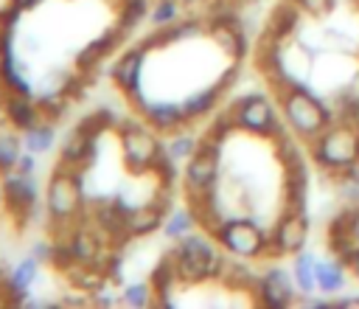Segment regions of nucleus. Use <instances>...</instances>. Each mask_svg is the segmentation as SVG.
Returning <instances> with one entry per match:
<instances>
[{
  "label": "nucleus",
  "instance_id": "28",
  "mask_svg": "<svg viewBox=\"0 0 359 309\" xmlns=\"http://www.w3.org/2000/svg\"><path fill=\"white\" fill-rule=\"evenodd\" d=\"M149 20L154 25H171L177 20H182V6L180 0H157L151 8H149Z\"/></svg>",
  "mask_w": 359,
  "mask_h": 309
},
{
  "label": "nucleus",
  "instance_id": "13",
  "mask_svg": "<svg viewBox=\"0 0 359 309\" xmlns=\"http://www.w3.org/2000/svg\"><path fill=\"white\" fill-rule=\"evenodd\" d=\"M157 135H171V132H180L191 124L182 101H149L140 112H137Z\"/></svg>",
  "mask_w": 359,
  "mask_h": 309
},
{
  "label": "nucleus",
  "instance_id": "32",
  "mask_svg": "<svg viewBox=\"0 0 359 309\" xmlns=\"http://www.w3.org/2000/svg\"><path fill=\"white\" fill-rule=\"evenodd\" d=\"M345 219H348V233H351L353 244H359V205L348 208L345 211Z\"/></svg>",
  "mask_w": 359,
  "mask_h": 309
},
{
  "label": "nucleus",
  "instance_id": "37",
  "mask_svg": "<svg viewBox=\"0 0 359 309\" xmlns=\"http://www.w3.org/2000/svg\"><path fill=\"white\" fill-rule=\"evenodd\" d=\"M356 166H359V163H356Z\"/></svg>",
  "mask_w": 359,
  "mask_h": 309
},
{
  "label": "nucleus",
  "instance_id": "35",
  "mask_svg": "<svg viewBox=\"0 0 359 309\" xmlns=\"http://www.w3.org/2000/svg\"><path fill=\"white\" fill-rule=\"evenodd\" d=\"M334 303H339V306H359V295H345V298H337Z\"/></svg>",
  "mask_w": 359,
  "mask_h": 309
},
{
  "label": "nucleus",
  "instance_id": "34",
  "mask_svg": "<svg viewBox=\"0 0 359 309\" xmlns=\"http://www.w3.org/2000/svg\"><path fill=\"white\" fill-rule=\"evenodd\" d=\"M345 264H348V270H351V275L359 281V244H353L351 250H348V256L342 258Z\"/></svg>",
  "mask_w": 359,
  "mask_h": 309
},
{
  "label": "nucleus",
  "instance_id": "36",
  "mask_svg": "<svg viewBox=\"0 0 359 309\" xmlns=\"http://www.w3.org/2000/svg\"><path fill=\"white\" fill-rule=\"evenodd\" d=\"M0 205H3V177H0Z\"/></svg>",
  "mask_w": 359,
  "mask_h": 309
},
{
  "label": "nucleus",
  "instance_id": "12",
  "mask_svg": "<svg viewBox=\"0 0 359 309\" xmlns=\"http://www.w3.org/2000/svg\"><path fill=\"white\" fill-rule=\"evenodd\" d=\"M146 56H149V51H146L140 42H135V45L126 48V51L112 62V67H109V81H112L126 98L143 90L140 76H143V59H146Z\"/></svg>",
  "mask_w": 359,
  "mask_h": 309
},
{
  "label": "nucleus",
  "instance_id": "15",
  "mask_svg": "<svg viewBox=\"0 0 359 309\" xmlns=\"http://www.w3.org/2000/svg\"><path fill=\"white\" fill-rule=\"evenodd\" d=\"M3 115H6V121H8L14 129H20V132H25V129H31L34 124L42 121V112H39L36 98H31V96H17V93H6V96H3Z\"/></svg>",
  "mask_w": 359,
  "mask_h": 309
},
{
  "label": "nucleus",
  "instance_id": "11",
  "mask_svg": "<svg viewBox=\"0 0 359 309\" xmlns=\"http://www.w3.org/2000/svg\"><path fill=\"white\" fill-rule=\"evenodd\" d=\"M252 292H255V301L264 303V306H269V309L292 306L297 301V295H300L292 270H286L280 264H269L266 270H261Z\"/></svg>",
  "mask_w": 359,
  "mask_h": 309
},
{
  "label": "nucleus",
  "instance_id": "21",
  "mask_svg": "<svg viewBox=\"0 0 359 309\" xmlns=\"http://www.w3.org/2000/svg\"><path fill=\"white\" fill-rule=\"evenodd\" d=\"M168 213H163L154 202H146V205H137L129 211V236H149L154 233L157 228H163Z\"/></svg>",
  "mask_w": 359,
  "mask_h": 309
},
{
  "label": "nucleus",
  "instance_id": "19",
  "mask_svg": "<svg viewBox=\"0 0 359 309\" xmlns=\"http://www.w3.org/2000/svg\"><path fill=\"white\" fill-rule=\"evenodd\" d=\"M292 275H294V284L300 289V298L303 295H314L317 292V256L311 250H300L292 256Z\"/></svg>",
  "mask_w": 359,
  "mask_h": 309
},
{
  "label": "nucleus",
  "instance_id": "29",
  "mask_svg": "<svg viewBox=\"0 0 359 309\" xmlns=\"http://www.w3.org/2000/svg\"><path fill=\"white\" fill-rule=\"evenodd\" d=\"M22 8H17L11 0L0 8V31H17L20 28V20H22Z\"/></svg>",
  "mask_w": 359,
  "mask_h": 309
},
{
  "label": "nucleus",
  "instance_id": "18",
  "mask_svg": "<svg viewBox=\"0 0 359 309\" xmlns=\"http://www.w3.org/2000/svg\"><path fill=\"white\" fill-rule=\"evenodd\" d=\"M227 90H230V87H224L222 81H216V84H210V87H205V90L191 93V96L182 101V107H185L191 124L199 121V118H205V115H210V112L222 104V96H224Z\"/></svg>",
  "mask_w": 359,
  "mask_h": 309
},
{
  "label": "nucleus",
  "instance_id": "17",
  "mask_svg": "<svg viewBox=\"0 0 359 309\" xmlns=\"http://www.w3.org/2000/svg\"><path fill=\"white\" fill-rule=\"evenodd\" d=\"M348 264L339 256L331 258H317V292H323L325 298L339 295L348 284Z\"/></svg>",
  "mask_w": 359,
  "mask_h": 309
},
{
  "label": "nucleus",
  "instance_id": "20",
  "mask_svg": "<svg viewBox=\"0 0 359 309\" xmlns=\"http://www.w3.org/2000/svg\"><path fill=\"white\" fill-rule=\"evenodd\" d=\"M300 17H303V11L289 0V3H283L280 8H275V14L269 17V28H266V39H278V42H283V39H289L297 28H300Z\"/></svg>",
  "mask_w": 359,
  "mask_h": 309
},
{
  "label": "nucleus",
  "instance_id": "2",
  "mask_svg": "<svg viewBox=\"0 0 359 309\" xmlns=\"http://www.w3.org/2000/svg\"><path fill=\"white\" fill-rule=\"evenodd\" d=\"M177 278L180 284H202V281H219L224 270V250L208 230H194L182 236L171 250Z\"/></svg>",
  "mask_w": 359,
  "mask_h": 309
},
{
  "label": "nucleus",
  "instance_id": "22",
  "mask_svg": "<svg viewBox=\"0 0 359 309\" xmlns=\"http://www.w3.org/2000/svg\"><path fill=\"white\" fill-rule=\"evenodd\" d=\"M53 143H56V129H53V121L48 118H42L39 124L22 132V149L31 154H45L53 149Z\"/></svg>",
  "mask_w": 359,
  "mask_h": 309
},
{
  "label": "nucleus",
  "instance_id": "24",
  "mask_svg": "<svg viewBox=\"0 0 359 309\" xmlns=\"http://www.w3.org/2000/svg\"><path fill=\"white\" fill-rule=\"evenodd\" d=\"M168 140L163 143L165 146V152L174 157V160H188L194 152H196V146H199V138L194 135V132H188V129H180V132H171V135H165Z\"/></svg>",
  "mask_w": 359,
  "mask_h": 309
},
{
  "label": "nucleus",
  "instance_id": "14",
  "mask_svg": "<svg viewBox=\"0 0 359 309\" xmlns=\"http://www.w3.org/2000/svg\"><path fill=\"white\" fill-rule=\"evenodd\" d=\"M98 160V138L95 135H87L84 129H73L65 143H62V154H59V163L65 166H76V169H87Z\"/></svg>",
  "mask_w": 359,
  "mask_h": 309
},
{
  "label": "nucleus",
  "instance_id": "5",
  "mask_svg": "<svg viewBox=\"0 0 359 309\" xmlns=\"http://www.w3.org/2000/svg\"><path fill=\"white\" fill-rule=\"evenodd\" d=\"M230 115H233V124L236 129L247 132V135H255V138H266V140H275L278 135H283V126L280 118H278V107L275 101L266 96V93H247L241 98H236L230 107Z\"/></svg>",
  "mask_w": 359,
  "mask_h": 309
},
{
  "label": "nucleus",
  "instance_id": "4",
  "mask_svg": "<svg viewBox=\"0 0 359 309\" xmlns=\"http://www.w3.org/2000/svg\"><path fill=\"white\" fill-rule=\"evenodd\" d=\"M213 239L227 256L255 261L269 256V233L252 216H227L216 230Z\"/></svg>",
  "mask_w": 359,
  "mask_h": 309
},
{
  "label": "nucleus",
  "instance_id": "25",
  "mask_svg": "<svg viewBox=\"0 0 359 309\" xmlns=\"http://www.w3.org/2000/svg\"><path fill=\"white\" fill-rule=\"evenodd\" d=\"M334 185H337V197L359 205V166H351V169L334 174Z\"/></svg>",
  "mask_w": 359,
  "mask_h": 309
},
{
  "label": "nucleus",
  "instance_id": "8",
  "mask_svg": "<svg viewBox=\"0 0 359 309\" xmlns=\"http://www.w3.org/2000/svg\"><path fill=\"white\" fill-rule=\"evenodd\" d=\"M118 138H121V152H123V163L129 171L146 174L151 171V163L157 160V154L163 152V140L160 135L140 118L137 121H123L118 124Z\"/></svg>",
  "mask_w": 359,
  "mask_h": 309
},
{
  "label": "nucleus",
  "instance_id": "23",
  "mask_svg": "<svg viewBox=\"0 0 359 309\" xmlns=\"http://www.w3.org/2000/svg\"><path fill=\"white\" fill-rule=\"evenodd\" d=\"M199 228V222H196V216H194V211L185 205V208H174L168 216H165V222H163V233H165V239H174V242H180L182 236H188V233H194Z\"/></svg>",
  "mask_w": 359,
  "mask_h": 309
},
{
  "label": "nucleus",
  "instance_id": "31",
  "mask_svg": "<svg viewBox=\"0 0 359 309\" xmlns=\"http://www.w3.org/2000/svg\"><path fill=\"white\" fill-rule=\"evenodd\" d=\"M53 247H56L53 239H39V242H34L31 256H36L42 264H50V261H53Z\"/></svg>",
  "mask_w": 359,
  "mask_h": 309
},
{
  "label": "nucleus",
  "instance_id": "27",
  "mask_svg": "<svg viewBox=\"0 0 359 309\" xmlns=\"http://www.w3.org/2000/svg\"><path fill=\"white\" fill-rule=\"evenodd\" d=\"M121 301L126 306H135V309L149 306V303H154V287L151 284H143V281H132V284H126L121 289Z\"/></svg>",
  "mask_w": 359,
  "mask_h": 309
},
{
  "label": "nucleus",
  "instance_id": "6",
  "mask_svg": "<svg viewBox=\"0 0 359 309\" xmlns=\"http://www.w3.org/2000/svg\"><path fill=\"white\" fill-rule=\"evenodd\" d=\"M222 146L224 140L213 132H205L199 138L196 152L188 157L185 171H182V191L185 197L208 194L219 183V163H222Z\"/></svg>",
  "mask_w": 359,
  "mask_h": 309
},
{
  "label": "nucleus",
  "instance_id": "3",
  "mask_svg": "<svg viewBox=\"0 0 359 309\" xmlns=\"http://www.w3.org/2000/svg\"><path fill=\"white\" fill-rule=\"evenodd\" d=\"M309 154L317 169L339 174L359 163V124L356 121H331L311 143Z\"/></svg>",
  "mask_w": 359,
  "mask_h": 309
},
{
  "label": "nucleus",
  "instance_id": "9",
  "mask_svg": "<svg viewBox=\"0 0 359 309\" xmlns=\"http://www.w3.org/2000/svg\"><path fill=\"white\" fill-rule=\"evenodd\" d=\"M0 177H3V208L17 222V228L25 230L39 211V188L34 183V174H20L11 169L3 171Z\"/></svg>",
  "mask_w": 359,
  "mask_h": 309
},
{
  "label": "nucleus",
  "instance_id": "1",
  "mask_svg": "<svg viewBox=\"0 0 359 309\" xmlns=\"http://www.w3.org/2000/svg\"><path fill=\"white\" fill-rule=\"evenodd\" d=\"M275 98L280 107V118L286 124V129L303 140L311 143L331 121L334 112L323 104L320 96H314L306 84H286V87H275Z\"/></svg>",
  "mask_w": 359,
  "mask_h": 309
},
{
  "label": "nucleus",
  "instance_id": "30",
  "mask_svg": "<svg viewBox=\"0 0 359 309\" xmlns=\"http://www.w3.org/2000/svg\"><path fill=\"white\" fill-rule=\"evenodd\" d=\"M303 14H309V17H323L328 8H331V3L334 0H292Z\"/></svg>",
  "mask_w": 359,
  "mask_h": 309
},
{
  "label": "nucleus",
  "instance_id": "16",
  "mask_svg": "<svg viewBox=\"0 0 359 309\" xmlns=\"http://www.w3.org/2000/svg\"><path fill=\"white\" fill-rule=\"evenodd\" d=\"M39 264L42 261L36 256H25L22 261L14 264V270L8 272V295H6L8 303H22L28 298V289L39 275Z\"/></svg>",
  "mask_w": 359,
  "mask_h": 309
},
{
  "label": "nucleus",
  "instance_id": "26",
  "mask_svg": "<svg viewBox=\"0 0 359 309\" xmlns=\"http://www.w3.org/2000/svg\"><path fill=\"white\" fill-rule=\"evenodd\" d=\"M22 154V138L14 132H0V174L11 171Z\"/></svg>",
  "mask_w": 359,
  "mask_h": 309
},
{
  "label": "nucleus",
  "instance_id": "10",
  "mask_svg": "<svg viewBox=\"0 0 359 309\" xmlns=\"http://www.w3.org/2000/svg\"><path fill=\"white\" fill-rule=\"evenodd\" d=\"M306 239H309V219H306V211H297V208H286L272 233H269V256L266 258H283V256H294L306 247Z\"/></svg>",
  "mask_w": 359,
  "mask_h": 309
},
{
  "label": "nucleus",
  "instance_id": "33",
  "mask_svg": "<svg viewBox=\"0 0 359 309\" xmlns=\"http://www.w3.org/2000/svg\"><path fill=\"white\" fill-rule=\"evenodd\" d=\"M14 171H20V174H34V171H36V154L22 152L20 160H17V166H14Z\"/></svg>",
  "mask_w": 359,
  "mask_h": 309
},
{
  "label": "nucleus",
  "instance_id": "7",
  "mask_svg": "<svg viewBox=\"0 0 359 309\" xmlns=\"http://www.w3.org/2000/svg\"><path fill=\"white\" fill-rule=\"evenodd\" d=\"M81 171L76 166L59 163L45 188V211L48 219H76L81 216L84 197H81Z\"/></svg>",
  "mask_w": 359,
  "mask_h": 309
}]
</instances>
